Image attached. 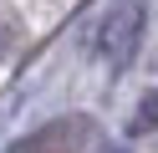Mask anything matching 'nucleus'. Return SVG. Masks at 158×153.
Masks as SVG:
<instances>
[{
  "label": "nucleus",
  "instance_id": "1",
  "mask_svg": "<svg viewBox=\"0 0 158 153\" xmlns=\"http://www.w3.org/2000/svg\"><path fill=\"white\" fill-rule=\"evenodd\" d=\"M138 41H143V5H117L107 15L102 36H97V46H102V56L112 66H127L133 51H138Z\"/></svg>",
  "mask_w": 158,
  "mask_h": 153
},
{
  "label": "nucleus",
  "instance_id": "2",
  "mask_svg": "<svg viewBox=\"0 0 158 153\" xmlns=\"http://www.w3.org/2000/svg\"><path fill=\"white\" fill-rule=\"evenodd\" d=\"M82 143H87V117H56L36 128L31 138H21L10 153H82Z\"/></svg>",
  "mask_w": 158,
  "mask_h": 153
},
{
  "label": "nucleus",
  "instance_id": "3",
  "mask_svg": "<svg viewBox=\"0 0 158 153\" xmlns=\"http://www.w3.org/2000/svg\"><path fill=\"white\" fill-rule=\"evenodd\" d=\"M138 128H158V92L143 102V112H138Z\"/></svg>",
  "mask_w": 158,
  "mask_h": 153
}]
</instances>
